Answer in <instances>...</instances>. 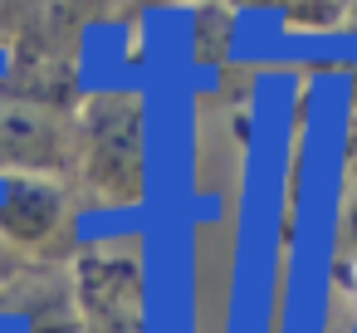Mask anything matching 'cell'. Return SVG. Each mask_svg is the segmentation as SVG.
Segmentation results:
<instances>
[{"instance_id":"8992f818","label":"cell","mask_w":357,"mask_h":333,"mask_svg":"<svg viewBox=\"0 0 357 333\" xmlns=\"http://www.w3.org/2000/svg\"><path fill=\"white\" fill-rule=\"evenodd\" d=\"M40 15H45V0H0V25L15 45L40 35Z\"/></svg>"},{"instance_id":"5b68a950","label":"cell","mask_w":357,"mask_h":333,"mask_svg":"<svg viewBox=\"0 0 357 333\" xmlns=\"http://www.w3.org/2000/svg\"><path fill=\"white\" fill-rule=\"evenodd\" d=\"M142 6H147V0H45L40 40H45V45H69L79 30L128 20V15L142 10Z\"/></svg>"},{"instance_id":"ba28073f","label":"cell","mask_w":357,"mask_h":333,"mask_svg":"<svg viewBox=\"0 0 357 333\" xmlns=\"http://www.w3.org/2000/svg\"><path fill=\"white\" fill-rule=\"evenodd\" d=\"M6 40H10V35H6V25H0V45H6Z\"/></svg>"},{"instance_id":"3957f363","label":"cell","mask_w":357,"mask_h":333,"mask_svg":"<svg viewBox=\"0 0 357 333\" xmlns=\"http://www.w3.org/2000/svg\"><path fill=\"white\" fill-rule=\"evenodd\" d=\"M69 313L79 333H152L147 260L128 240L79 245L64 269Z\"/></svg>"},{"instance_id":"7a4b0ae2","label":"cell","mask_w":357,"mask_h":333,"mask_svg":"<svg viewBox=\"0 0 357 333\" xmlns=\"http://www.w3.org/2000/svg\"><path fill=\"white\" fill-rule=\"evenodd\" d=\"M59 84L64 79H54L40 59H25L0 79V177H69L74 98Z\"/></svg>"},{"instance_id":"6da1fadb","label":"cell","mask_w":357,"mask_h":333,"mask_svg":"<svg viewBox=\"0 0 357 333\" xmlns=\"http://www.w3.org/2000/svg\"><path fill=\"white\" fill-rule=\"evenodd\" d=\"M69 186L103 211H132L147 201L152 118L137 89H89L74 98Z\"/></svg>"},{"instance_id":"52a82bcc","label":"cell","mask_w":357,"mask_h":333,"mask_svg":"<svg viewBox=\"0 0 357 333\" xmlns=\"http://www.w3.org/2000/svg\"><path fill=\"white\" fill-rule=\"evenodd\" d=\"M35 269H40V265H25L15 250H6V245H0V299H6L10 289H20V284H25Z\"/></svg>"},{"instance_id":"277c9868","label":"cell","mask_w":357,"mask_h":333,"mask_svg":"<svg viewBox=\"0 0 357 333\" xmlns=\"http://www.w3.org/2000/svg\"><path fill=\"white\" fill-rule=\"evenodd\" d=\"M74 221L79 196L69 177H40V172L0 177V245L15 250L25 265L74 255Z\"/></svg>"}]
</instances>
